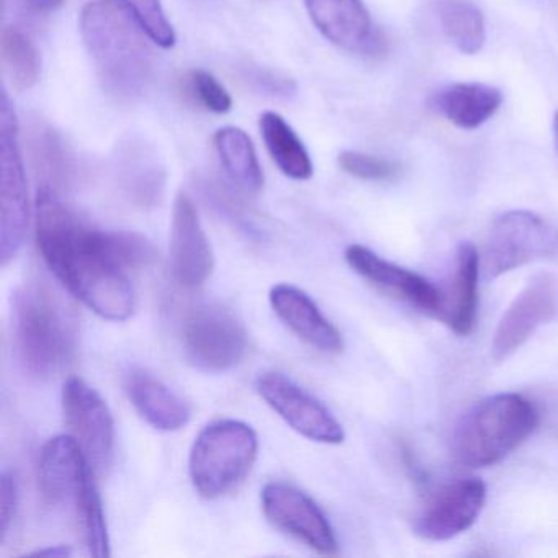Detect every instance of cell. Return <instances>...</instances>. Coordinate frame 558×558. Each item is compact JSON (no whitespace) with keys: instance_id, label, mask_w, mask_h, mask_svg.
<instances>
[{"instance_id":"1","label":"cell","mask_w":558,"mask_h":558,"mask_svg":"<svg viewBox=\"0 0 558 558\" xmlns=\"http://www.w3.org/2000/svg\"><path fill=\"white\" fill-rule=\"evenodd\" d=\"M35 231L45 263L87 308L109 322H126L135 313V289L113 254L109 231L81 220L48 187L38 189Z\"/></svg>"},{"instance_id":"2","label":"cell","mask_w":558,"mask_h":558,"mask_svg":"<svg viewBox=\"0 0 558 558\" xmlns=\"http://www.w3.org/2000/svg\"><path fill=\"white\" fill-rule=\"evenodd\" d=\"M81 35L104 89L119 100L145 93L153 71L145 31L122 5L93 0L81 14Z\"/></svg>"},{"instance_id":"3","label":"cell","mask_w":558,"mask_h":558,"mask_svg":"<svg viewBox=\"0 0 558 558\" xmlns=\"http://www.w3.org/2000/svg\"><path fill=\"white\" fill-rule=\"evenodd\" d=\"M14 344L22 367L37 380L60 375L77 351L73 310L47 282L31 280L19 289L12 306Z\"/></svg>"},{"instance_id":"4","label":"cell","mask_w":558,"mask_h":558,"mask_svg":"<svg viewBox=\"0 0 558 558\" xmlns=\"http://www.w3.org/2000/svg\"><path fill=\"white\" fill-rule=\"evenodd\" d=\"M538 426V411L518 393L483 398L457 424L452 453L469 469H486L505 460Z\"/></svg>"},{"instance_id":"5","label":"cell","mask_w":558,"mask_h":558,"mask_svg":"<svg viewBox=\"0 0 558 558\" xmlns=\"http://www.w3.org/2000/svg\"><path fill=\"white\" fill-rule=\"evenodd\" d=\"M259 450L256 430L236 420L208 424L195 437L189 473L198 495L217 499L236 489L253 469Z\"/></svg>"},{"instance_id":"6","label":"cell","mask_w":558,"mask_h":558,"mask_svg":"<svg viewBox=\"0 0 558 558\" xmlns=\"http://www.w3.org/2000/svg\"><path fill=\"white\" fill-rule=\"evenodd\" d=\"M555 256H558V228L534 211L511 210L493 221L480 256V270L486 280H495L519 267Z\"/></svg>"},{"instance_id":"7","label":"cell","mask_w":558,"mask_h":558,"mask_svg":"<svg viewBox=\"0 0 558 558\" xmlns=\"http://www.w3.org/2000/svg\"><path fill=\"white\" fill-rule=\"evenodd\" d=\"M0 260L5 267L24 247L31 221V202L19 138V122L8 93H2L0 99Z\"/></svg>"},{"instance_id":"8","label":"cell","mask_w":558,"mask_h":558,"mask_svg":"<svg viewBox=\"0 0 558 558\" xmlns=\"http://www.w3.org/2000/svg\"><path fill=\"white\" fill-rule=\"evenodd\" d=\"M181 341L187 361L207 372L230 371L247 352L243 323L230 310L214 303L189 310L181 326Z\"/></svg>"},{"instance_id":"9","label":"cell","mask_w":558,"mask_h":558,"mask_svg":"<svg viewBox=\"0 0 558 558\" xmlns=\"http://www.w3.org/2000/svg\"><path fill=\"white\" fill-rule=\"evenodd\" d=\"M256 390L293 430L306 439L329 446L344 442V427L335 414L287 375L264 372L257 377Z\"/></svg>"},{"instance_id":"10","label":"cell","mask_w":558,"mask_h":558,"mask_svg":"<svg viewBox=\"0 0 558 558\" xmlns=\"http://www.w3.org/2000/svg\"><path fill=\"white\" fill-rule=\"evenodd\" d=\"M558 315V279L541 272L512 300L502 315L492 341L493 361L502 362L518 352L541 326Z\"/></svg>"},{"instance_id":"11","label":"cell","mask_w":558,"mask_h":558,"mask_svg":"<svg viewBox=\"0 0 558 558\" xmlns=\"http://www.w3.org/2000/svg\"><path fill=\"white\" fill-rule=\"evenodd\" d=\"M260 501L264 514L274 527L299 538L319 554H338V538L331 522L302 489L289 483L270 482L264 486Z\"/></svg>"},{"instance_id":"12","label":"cell","mask_w":558,"mask_h":558,"mask_svg":"<svg viewBox=\"0 0 558 558\" xmlns=\"http://www.w3.org/2000/svg\"><path fill=\"white\" fill-rule=\"evenodd\" d=\"M485 502L486 485L482 480H453L427 499L414 521V534L429 542L450 541L475 524Z\"/></svg>"},{"instance_id":"13","label":"cell","mask_w":558,"mask_h":558,"mask_svg":"<svg viewBox=\"0 0 558 558\" xmlns=\"http://www.w3.org/2000/svg\"><path fill=\"white\" fill-rule=\"evenodd\" d=\"M63 410L94 470L102 473L116 446V424L106 401L83 378L71 377L63 388Z\"/></svg>"},{"instance_id":"14","label":"cell","mask_w":558,"mask_h":558,"mask_svg":"<svg viewBox=\"0 0 558 558\" xmlns=\"http://www.w3.org/2000/svg\"><path fill=\"white\" fill-rule=\"evenodd\" d=\"M169 263L175 282L185 289L204 286L215 269L210 240L202 227L194 202L184 192L175 198L172 211Z\"/></svg>"},{"instance_id":"15","label":"cell","mask_w":558,"mask_h":558,"mask_svg":"<svg viewBox=\"0 0 558 558\" xmlns=\"http://www.w3.org/2000/svg\"><path fill=\"white\" fill-rule=\"evenodd\" d=\"M310 19L336 47L362 57H377L387 48L362 0H305Z\"/></svg>"},{"instance_id":"16","label":"cell","mask_w":558,"mask_h":558,"mask_svg":"<svg viewBox=\"0 0 558 558\" xmlns=\"http://www.w3.org/2000/svg\"><path fill=\"white\" fill-rule=\"evenodd\" d=\"M344 257L349 267L362 279L393 299L408 303L417 312L436 318L442 303V289H437L429 280L413 270L385 260L361 244H351L345 250Z\"/></svg>"},{"instance_id":"17","label":"cell","mask_w":558,"mask_h":558,"mask_svg":"<svg viewBox=\"0 0 558 558\" xmlns=\"http://www.w3.org/2000/svg\"><path fill=\"white\" fill-rule=\"evenodd\" d=\"M94 472L93 463L74 436L53 437L41 449L38 480L41 493L51 505L76 501Z\"/></svg>"},{"instance_id":"18","label":"cell","mask_w":558,"mask_h":558,"mask_svg":"<svg viewBox=\"0 0 558 558\" xmlns=\"http://www.w3.org/2000/svg\"><path fill=\"white\" fill-rule=\"evenodd\" d=\"M269 302L280 322L316 351L339 354L344 349L341 331L299 287L290 283L272 287Z\"/></svg>"},{"instance_id":"19","label":"cell","mask_w":558,"mask_h":558,"mask_svg":"<svg viewBox=\"0 0 558 558\" xmlns=\"http://www.w3.org/2000/svg\"><path fill=\"white\" fill-rule=\"evenodd\" d=\"M125 391L136 413L156 430L174 433L191 421L187 401L148 371H130L125 377Z\"/></svg>"},{"instance_id":"20","label":"cell","mask_w":558,"mask_h":558,"mask_svg":"<svg viewBox=\"0 0 558 558\" xmlns=\"http://www.w3.org/2000/svg\"><path fill=\"white\" fill-rule=\"evenodd\" d=\"M480 272L476 247L472 243L460 244L452 280L447 289H442V303L436 315L437 322L457 336H469L475 326Z\"/></svg>"},{"instance_id":"21","label":"cell","mask_w":558,"mask_h":558,"mask_svg":"<svg viewBox=\"0 0 558 558\" xmlns=\"http://www.w3.org/2000/svg\"><path fill=\"white\" fill-rule=\"evenodd\" d=\"M498 87L482 83H457L436 94L433 109L460 130H476L502 106Z\"/></svg>"},{"instance_id":"22","label":"cell","mask_w":558,"mask_h":558,"mask_svg":"<svg viewBox=\"0 0 558 558\" xmlns=\"http://www.w3.org/2000/svg\"><path fill=\"white\" fill-rule=\"evenodd\" d=\"M117 169L123 187L140 205H153L165 189V168L156 153L142 140H129L117 149Z\"/></svg>"},{"instance_id":"23","label":"cell","mask_w":558,"mask_h":558,"mask_svg":"<svg viewBox=\"0 0 558 558\" xmlns=\"http://www.w3.org/2000/svg\"><path fill=\"white\" fill-rule=\"evenodd\" d=\"M259 126L270 158L287 178L295 181H306L312 178L313 162L305 145L279 113H263Z\"/></svg>"},{"instance_id":"24","label":"cell","mask_w":558,"mask_h":558,"mask_svg":"<svg viewBox=\"0 0 558 558\" xmlns=\"http://www.w3.org/2000/svg\"><path fill=\"white\" fill-rule=\"evenodd\" d=\"M214 142L228 178L243 191L259 192L264 185V172L247 133L236 126H225L218 130Z\"/></svg>"},{"instance_id":"25","label":"cell","mask_w":558,"mask_h":558,"mask_svg":"<svg viewBox=\"0 0 558 558\" xmlns=\"http://www.w3.org/2000/svg\"><path fill=\"white\" fill-rule=\"evenodd\" d=\"M28 153L40 178V187L58 189L68 181L71 158L63 138L44 122H34L28 129Z\"/></svg>"},{"instance_id":"26","label":"cell","mask_w":558,"mask_h":558,"mask_svg":"<svg viewBox=\"0 0 558 558\" xmlns=\"http://www.w3.org/2000/svg\"><path fill=\"white\" fill-rule=\"evenodd\" d=\"M439 22L444 34L460 53L472 57L485 47V17L470 0H442Z\"/></svg>"},{"instance_id":"27","label":"cell","mask_w":558,"mask_h":558,"mask_svg":"<svg viewBox=\"0 0 558 558\" xmlns=\"http://www.w3.org/2000/svg\"><path fill=\"white\" fill-rule=\"evenodd\" d=\"M5 76L17 90H28L38 83L41 57L34 41L21 28L5 27L0 38Z\"/></svg>"},{"instance_id":"28","label":"cell","mask_w":558,"mask_h":558,"mask_svg":"<svg viewBox=\"0 0 558 558\" xmlns=\"http://www.w3.org/2000/svg\"><path fill=\"white\" fill-rule=\"evenodd\" d=\"M84 542L94 557H110V535L96 480L89 478L74 501Z\"/></svg>"},{"instance_id":"29","label":"cell","mask_w":558,"mask_h":558,"mask_svg":"<svg viewBox=\"0 0 558 558\" xmlns=\"http://www.w3.org/2000/svg\"><path fill=\"white\" fill-rule=\"evenodd\" d=\"M119 2L138 22L149 40L166 50L174 47V28L166 17L161 0H119Z\"/></svg>"},{"instance_id":"30","label":"cell","mask_w":558,"mask_h":558,"mask_svg":"<svg viewBox=\"0 0 558 558\" xmlns=\"http://www.w3.org/2000/svg\"><path fill=\"white\" fill-rule=\"evenodd\" d=\"M339 166L352 178L367 182L397 181L401 174L400 165L397 162L359 151H342L339 155Z\"/></svg>"},{"instance_id":"31","label":"cell","mask_w":558,"mask_h":558,"mask_svg":"<svg viewBox=\"0 0 558 558\" xmlns=\"http://www.w3.org/2000/svg\"><path fill=\"white\" fill-rule=\"evenodd\" d=\"M185 89L191 99L208 112L221 116V113L230 112L231 106H233L228 90L207 71H191L185 80Z\"/></svg>"},{"instance_id":"32","label":"cell","mask_w":558,"mask_h":558,"mask_svg":"<svg viewBox=\"0 0 558 558\" xmlns=\"http://www.w3.org/2000/svg\"><path fill=\"white\" fill-rule=\"evenodd\" d=\"M110 246L117 260L125 269H143L155 263L158 253L155 246L138 233H126V231H109Z\"/></svg>"},{"instance_id":"33","label":"cell","mask_w":558,"mask_h":558,"mask_svg":"<svg viewBox=\"0 0 558 558\" xmlns=\"http://www.w3.org/2000/svg\"><path fill=\"white\" fill-rule=\"evenodd\" d=\"M244 80H247V83L260 93L269 94V96L290 97L296 93V86L292 80L266 70V68L250 64V66L244 68Z\"/></svg>"},{"instance_id":"34","label":"cell","mask_w":558,"mask_h":558,"mask_svg":"<svg viewBox=\"0 0 558 558\" xmlns=\"http://www.w3.org/2000/svg\"><path fill=\"white\" fill-rule=\"evenodd\" d=\"M19 483L14 472L4 470L0 478V544H4L17 514Z\"/></svg>"},{"instance_id":"35","label":"cell","mask_w":558,"mask_h":558,"mask_svg":"<svg viewBox=\"0 0 558 558\" xmlns=\"http://www.w3.org/2000/svg\"><path fill=\"white\" fill-rule=\"evenodd\" d=\"M19 4L32 17H48L63 8L64 0H19Z\"/></svg>"},{"instance_id":"36","label":"cell","mask_w":558,"mask_h":558,"mask_svg":"<svg viewBox=\"0 0 558 558\" xmlns=\"http://www.w3.org/2000/svg\"><path fill=\"white\" fill-rule=\"evenodd\" d=\"M73 554L66 545H57V547L41 548V550L34 551V557H70Z\"/></svg>"},{"instance_id":"37","label":"cell","mask_w":558,"mask_h":558,"mask_svg":"<svg viewBox=\"0 0 558 558\" xmlns=\"http://www.w3.org/2000/svg\"><path fill=\"white\" fill-rule=\"evenodd\" d=\"M554 132H555V142H557V149H558V110L555 112L554 116Z\"/></svg>"}]
</instances>
